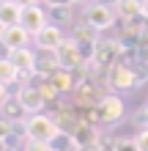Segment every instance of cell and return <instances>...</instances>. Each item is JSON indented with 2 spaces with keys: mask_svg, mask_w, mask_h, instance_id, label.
<instances>
[{
  "mask_svg": "<svg viewBox=\"0 0 148 151\" xmlns=\"http://www.w3.org/2000/svg\"><path fill=\"white\" fill-rule=\"evenodd\" d=\"M121 41L118 39H99L96 41V52H93V60L107 72V69L112 66V63H118V58H121Z\"/></svg>",
  "mask_w": 148,
  "mask_h": 151,
  "instance_id": "52a82bcc",
  "label": "cell"
},
{
  "mask_svg": "<svg viewBox=\"0 0 148 151\" xmlns=\"http://www.w3.org/2000/svg\"><path fill=\"white\" fill-rule=\"evenodd\" d=\"M8 148V140H0V151H6Z\"/></svg>",
  "mask_w": 148,
  "mask_h": 151,
  "instance_id": "1f68e13d",
  "label": "cell"
},
{
  "mask_svg": "<svg viewBox=\"0 0 148 151\" xmlns=\"http://www.w3.org/2000/svg\"><path fill=\"white\" fill-rule=\"evenodd\" d=\"M0 58H3V55H0Z\"/></svg>",
  "mask_w": 148,
  "mask_h": 151,
  "instance_id": "d590c367",
  "label": "cell"
},
{
  "mask_svg": "<svg viewBox=\"0 0 148 151\" xmlns=\"http://www.w3.org/2000/svg\"><path fill=\"white\" fill-rule=\"evenodd\" d=\"M16 3H19V6L25 8V6H33V3H39V0H16Z\"/></svg>",
  "mask_w": 148,
  "mask_h": 151,
  "instance_id": "83f0119b",
  "label": "cell"
},
{
  "mask_svg": "<svg viewBox=\"0 0 148 151\" xmlns=\"http://www.w3.org/2000/svg\"><path fill=\"white\" fill-rule=\"evenodd\" d=\"M22 151H52V143L49 140H30V137H25Z\"/></svg>",
  "mask_w": 148,
  "mask_h": 151,
  "instance_id": "ffe728a7",
  "label": "cell"
},
{
  "mask_svg": "<svg viewBox=\"0 0 148 151\" xmlns=\"http://www.w3.org/2000/svg\"><path fill=\"white\" fill-rule=\"evenodd\" d=\"M60 41H63V33H60V25H47L44 30H39L36 36H33V44H36L39 50H52L55 52L60 47Z\"/></svg>",
  "mask_w": 148,
  "mask_h": 151,
  "instance_id": "8fae6325",
  "label": "cell"
},
{
  "mask_svg": "<svg viewBox=\"0 0 148 151\" xmlns=\"http://www.w3.org/2000/svg\"><path fill=\"white\" fill-rule=\"evenodd\" d=\"M55 55H58V63H60V69L77 72V69L82 66V58H80V47H77V41H74L71 36L60 41V47L55 50Z\"/></svg>",
  "mask_w": 148,
  "mask_h": 151,
  "instance_id": "ba28073f",
  "label": "cell"
},
{
  "mask_svg": "<svg viewBox=\"0 0 148 151\" xmlns=\"http://www.w3.org/2000/svg\"><path fill=\"white\" fill-rule=\"evenodd\" d=\"M30 41H33V36L22 28L19 22H16V25H6L3 33H0V44H3V50H6V52L19 50V47H28Z\"/></svg>",
  "mask_w": 148,
  "mask_h": 151,
  "instance_id": "9c48e42d",
  "label": "cell"
},
{
  "mask_svg": "<svg viewBox=\"0 0 148 151\" xmlns=\"http://www.w3.org/2000/svg\"><path fill=\"white\" fill-rule=\"evenodd\" d=\"M19 25H22V28L30 33V36H36L39 30H44L47 25H49L47 8H41L39 3H33V6H25V8H22V17H19Z\"/></svg>",
  "mask_w": 148,
  "mask_h": 151,
  "instance_id": "5b68a950",
  "label": "cell"
},
{
  "mask_svg": "<svg viewBox=\"0 0 148 151\" xmlns=\"http://www.w3.org/2000/svg\"><path fill=\"white\" fill-rule=\"evenodd\" d=\"M11 135H14V124H11V121H6L3 115H0V140H8Z\"/></svg>",
  "mask_w": 148,
  "mask_h": 151,
  "instance_id": "603a6c76",
  "label": "cell"
},
{
  "mask_svg": "<svg viewBox=\"0 0 148 151\" xmlns=\"http://www.w3.org/2000/svg\"><path fill=\"white\" fill-rule=\"evenodd\" d=\"M3 28H6V25H3V22H0V33H3Z\"/></svg>",
  "mask_w": 148,
  "mask_h": 151,
  "instance_id": "836d02e7",
  "label": "cell"
},
{
  "mask_svg": "<svg viewBox=\"0 0 148 151\" xmlns=\"http://www.w3.org/2000/svg\"><path fill=\"white\" fill-rule=\"evenodd\" d=\"M0 115H3L6 121H11V124H22L30 113L22 107V102L16 99V93H14V96H8V99L0 104Z\"/></svg>",
  "mask_w": 148,
  "mask_h": 151,
  "instance_id": "7c38bea8",
  "label": "cell"
},
{
  "mask_svg": "<svg viewBox=\"0 0 148 151\" xmlns=\"http://www.w3.org/2000/svg\"><path fill=\"white\" fill-rule=\"evenodd\" d=\"M132 72H134V80H137V88L143 83H148V63H132Z\"/></svg>",
  "mask_w": 148,
  "mask_h": 151,
  "instance_id": "44dd1931",
  "label": "cell"
},
{
  "mask_svg": "<svg viewBox=\"0 0 148 151\" xmlns=\"http://www.w3.org/2000/svg\"><path fill=\"white\" fill-rule=\"evenodd\" d=\"M47 8H55V6H77L74 0H44Z\"/></svg>",
  "mask_w": 148,
  "mask_h": 151,
  "instance_id": "d4e9b609",
  "label": "cell"
},
{
  "mask_svg": "<svg viewBox=\"0 0 148 151\" xmlns=\"http://www.w3.org/2000/svg\"><path fill=\"white\" fill-rule=\"evenodd\" d=\"M85 22L93 25L99 33L104 30H110V28H115V22H118V17H115V8L112 6H104V3H91V6H85Z\"/></svg>",
  "mask_w": 148,
  "mask_h": 151,
  "instance_id": "277c9868",
  "label": "cell"
},
{
  "mask_svg": "<svg viewBox=\"0 0 148 151\" xmlns=\"http://www.w3.org/2000/svg\"><path fill=\"white\" fill-rule=\"evenodd\" d=\"M104 83H107L112 91H134V88H137V80H134L132 66L124 63V60H118V63H112V66L107 69Z\"/></svg>",
  "mask_w": 148,
  "mask_h": 151,
  "instance_id": "3957f363",
  "label": "cell"
},
{
  "mask_svg": "<svg viewBox=\"0 0 148 151\" xmlns=\"http://www.w3.org/2000/svg\"><path fill=\"white\" fill-rule=\"evenodd\" d=\"M80 151H104L102 143H91V146H80Z\"/></svg>",
  "mask_w": 148,
  "mask_h": 151,
  "instance_id": "484cf974",
  "label": "cell"
},
{
  "mask_svg": "<svg viewBox=\"0 0 148 151\" xmlns=\"http://www.w3.org/2000/svg\"><path fill=\"white\" fill-rule=\"evenodd\" d=\"M96 3H104V6H115L118 0H96Z\"/></svg>",
  "mask_w": 148,
  "mask_h": 151,
  "instance_id": "f546056e",
  "label": "cell"
},
{
  "mask_svg": "<svg viewBox=\"0 0 148 151\" xmlns=\"http://www.w3.org/2000/svg\"><path fill=\"white\" fill-rule=\"evenodd\" d=\"M6 151H22V148H14V146H8V148H6Z\"/></svg>",
  "mask_w": 148,
  "mask_h": 151,
  "instance_id": "d6a6232c",
  "label": "cell"
},
{
  "mask_svg": "<svg viewBox=\"0 0 148 151\" xmlns=\"http://www.w3.org/2000/svg\"><path fill=\"white\" fill-rule=\"evenodd\" d=\"M134 124H137L140 129H148V102H145L143 107L134 113Z\"/></svg>",
  "mask_w": 148,
  "mask_h": 151,
  "instance_id": "7402d4cb",
  "label": "cell"
},
{
  "mask_svg": "<svg viewBox=\"0 0 148 151\" xmlns=\"http://www.w3.org/2000/svg\"><path fill=\"white\" fill-rule=\"evenodd\" d=\"M112 8H115L118 22H132V19H140L143 17V3L140 0H118Z\"/></svg>",
  "mask_w": 148,
  "mask_h": 151,
  "instance_id": "4fadbf2b",
  "label": "cell"
},
{
  "mask_svg": "<svg viewBox=\"0 0 148 151\" xmlns=\"http://www.w3.org/2000/svg\"><path fill=\"white\" fill-rule=\"evenodd\" d=\"M60 69L58 63V55L52 50H39V55H36V74L41 77H49V74H55Z\"/></svg>",
  "mask_w": 148,
  "mask_h": 151,
  "instance_id": "5bb4252c",
  "label": "cell"
},
{
  "mask_svg": "<svg viewBox=\"0 0 148 151\" xmlns=\"http://www.w3.org/2000/svg\"><path fill=\"white\" fill-rule=\"evenodd\" d=\"M8 60L19 69V80H28L30 83V77L36 74V50H30V47H19V50H11V52H6Z\"/></svg>",
  "mask_w": 148,
  "mask_h": 151,
  "instance_id": "8992f818",
  "label": "cell"
},
{
  "mask_svg": "<svg viewBox=\"0 0 148 151\" xmlns=\"http://www.w3.org/2000/svg\"><path fill=\"white\" fill-rule=\"evenodd\" d=\"M74 3H80V6H91V3H96V0H74Z\"/></svg>",
  "mask_w": 148,
  "mask_h": 151,
  "instance_id": "f1b7e54d",
  "label": "cell"
},
{
  "mask_svg": "<svg viewBox=\"0 0 148 151\" xmlns=\"http://www.w3.org/2000/svg\"><path fill=\"white\" fill-rule=\"evenodd\" d=\"M16 99L22 102V107L28 110V113H41L47 107V99L41 96V91L36 85H30V83H22L19 88H16Z\"/></svg>",
  "mask_w": 148,
  "mask_h": 151,
  "instance_id": "30bf717a",
  "label": "cell"
},
{
  "mask_svg": "<svg viewBox=\"0 0 148 151\" xmlns=\"http://www.w3.org/2000/svg\"><path fill=\"white\" fill-rule=\"evenodd\" d=\"M110 151H140V148H137L134 137H115L112 146H110Z\"/></svg>",
  "mask_w": 148,
  "mask_h": 151,
  "instance_id": "d6986e66",
  "label": "cell"
},
{
  "mask_svg": "<svg viewBox=\"0 0 148 151\" xmlns=\"http://www.w3.org/2000/svg\"><path fill=\"white\" fill-rule=\"evenodd\" d=\"M143 17H145V19H148V0H145V3H143Z\"/></svg>",
  "mask_w": 148,
  "mask_h": 151,
  "instance_id": "4dcf8cb0",
  "label": "cell"
},
{
  "mask_svg": "<svg viewBox=\"0 0 148 151\" xmlns=\"http://www.w3.org/2000/svg\"><path fill=\"white\" fill-rule=\"evenodd\" d=\"M134 140H137V148L140 151H148V129H140L134 135Z\"/></svg>",
  "mask_w": 148,
  "mask_h": 151,
  "instance_id": "cb8c5ba5",
  "label": "cell"
},
{
  "mask_svg": "<svg viewBox=\"0 0 148 151\" xmlns=\"http://www.w3.org/2000/svg\"><path fill=\"white\" fill-rule=\"evenodd\" d=\"M126 115V104L118 93H104L99 107H96V118H99V127H112L118 124L121 118Z\"/></svg>",
  "mask_w": 148,
  "mask_h": 151,
  "instance_id": "7a4b0ae2",
  "label": "cell"
},
{
  "mask_svg": "<svg viewBox=\"0 0 148 151\" xmlns=\"http://www.w3.org/2000/svg\"><path fill=\"white\" fill-rule=\"evenodd\" d=\"M22 17V6L16 0H0V22L3 25H16Z\"/></svg>",
  "mask_w": 148,
  "mask_h": 151,
  "instance_id": "2e32d148",
  "label": "cell"
},
{
  "mask_svg": "<svg viewBox=\"0 0 148 151\" xmlns=\"http://www.w3.org/2000/svg\"><path fill=\"white\" fill-rule=\"evenodd\" d=\"M25 132H28L30 140H52L60 132V127L47 113H30L28 118H25Z\"/></svg>",
  "mask_w": 148,
  "mask_h": 151,
  "instance_id": "6da1fadb",
  "label": "cell"
},
{
  "mask_svg": "<svg viewBox=\"0 0 148 151\" xmlns=\"http://www.w3.org/2000/svg\"><path fill=\"white\" fill-rule=\"evenodd\" d=\"M8 96H11V93H8V85H3V83H0V104H3Z\"/></svg>",
  "mask_w": 148,
  "mask_h": 151,
  "instance_id": "4316f807",
  "label": "cell"
},
{
  "mask_svg": "<svg viewBox=\"0 0 148 151\" xmlns=\"http://www.w3.org/2000/svg\"><path fill=\"white\" fill-rule=\"evenodd\" d=\"M47 17L52 25H71L74 22V6H55L47 8Z\"/></svg>",
  "mask_w": 148,
  "mask_h": 151,
  "instance_id": "e0dca14e",
  "label": "cell"
},
{
  "mask_svg": "<svg viewBox=\"0 0 148 151\" xmlns=\"http://www.w3.org/2000/svg\"><path fill=\"white\" fill-rule=\"evenodd\" d=\"M71 39L77 41V44H85V41H91V44H96L99 39H102V33L93 28V25H88V22H74L71 25Z\"/></svg>",
  "mask_w": 148,
  "mask_h": 151,
  "instance_id": "9a60e30c",
  "label": "cell"
},
{
  "mask_svg": "<svg viewBox=\"0 0 148 151\" xmlns=\"http://www.w3.org/2000/svg\"><path fill=\"white\" fill-rule=\"evenodd\" d=\"M16 80H19V69L8 60V55H3V58H0V83L11 85V83H16Z\"/></svg>",
  "mask_w": 148,
  "mask_h": 151,
  "instance_id": "ac0fdd59",
  "label": "cell"
},
{
  "mask_svg": "<svg viewBox=\"0 0 148 151\" xmlns=\"http://www.w3.org/2000/svg\"><path fill=\"white\" fill-rule=\"evenodd\" d=\"M140 3H145V0H140Z\"/></svg>",
  "mask_w": 148,
  "mask_h": 151,
  "instance_id": "e575fe53",
  "label": "cell"
}]
</instances>
